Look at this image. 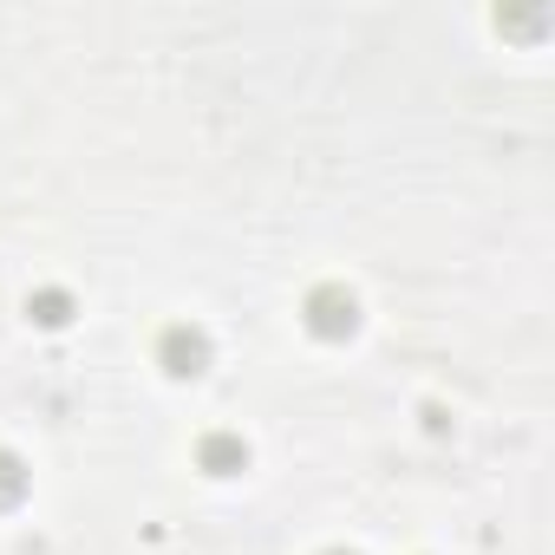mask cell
<instances>
[{
    "mask_svg": "<svg viewBox=\"0 0 555 555\" xmlns=\"http://www.w3.org/2000/svg\"><path fill=\"white\" fill-rule=\"evenodd\" d=\"M314 308H321V314H314V327H321V334H340V327H353V301H340V295H321Z\"/></svg>",
    "mask_w": 555,
    "mask_h": 555,
    "instance_id": "obj_1",
    "label": "cell"
},
{
    "mask_svg": "<svg viewBox=\"0 0 555 555\" xmlns=\"http://www.w3.org/2000/svg\"><path fill=\"white\" fill-rule=\"evenodd\" d=\"M170 353H177V366H170V373H196V360H203V340L177 327V334H170Z\"/></svg>",
    "mask_w": 555,
    "mask_h": 555,
    "instance_id": "obj_2",
    "label": "cell"
},
{
    "mask_svg": "<svg viewBox=\"0 0 555 555\" xmlns=\"http://www.w3.org/2000/svg\"><path fill=\"white\" fill-rule=\"evenodd\" d=\"M21 496V470H14V457H0V503H14Z\"/></svg>",
    "mask_w": 555,
    "mask_h": 555,
    "instance_id": "obj_3",
    "label": "cell"
}]
</instances>
